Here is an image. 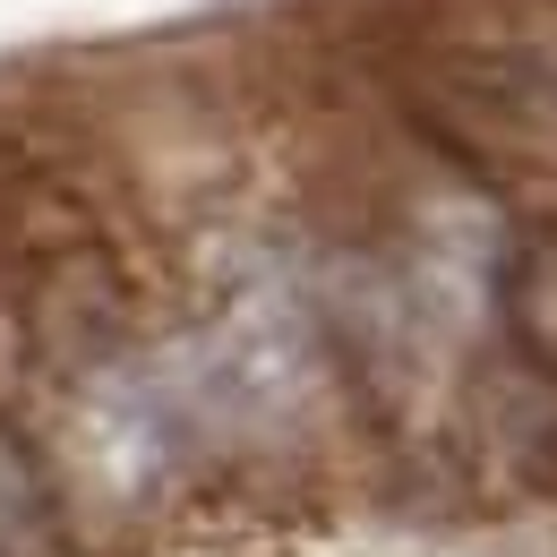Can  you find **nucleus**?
Segmentation results:
<instances>
[{
    "label": "nucleus",
    "mask_w": 557,
    "mask_h": 557,
    "mask_svg": "<svg viewBox=\"0 0 557 557\" xmlns=\"http://www.w3.org/2000/svg\"><path fill=\"white\" fill-rule=\"evenodd\" d=\"M506 335L532 369L557 377V232H532L515 258H506Z\"/></svg>",
    "instance_id": "1"
},
{
    "label": "nucleus",
    "mask_w": 557,
    "mask_h": 557,
    "mask_svg": "<svg viewBox=\"0 0 557 557\" xmlns=\"http://www.w3.org/2000/svg\"><path fill=\"white\" fill-rule=\"evenodd\" d=\"M0 557H70L61 549V515L52 488L35 472V455L0 429Z\"/></svg>",
    "instance_id": "2"
}]
</instances>
